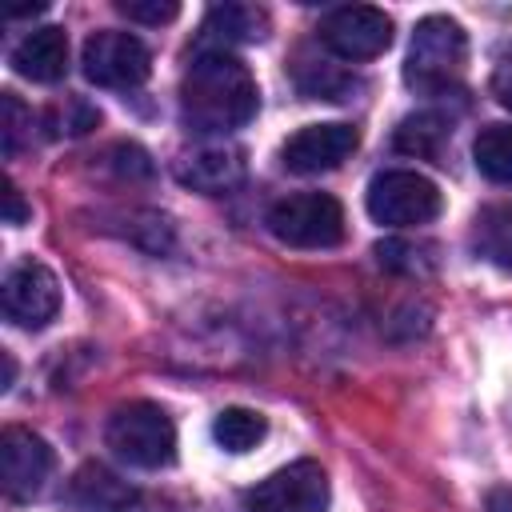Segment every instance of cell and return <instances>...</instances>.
<instances>
[{"label": "cell", "mask_w": 512, "mask_h": 512, "mask_svg": "<svg viewBox=\"0 0 512 512\" xmlns=\"http://www.w3.org/2000/svg\"><path fill=\"white\" fill-rule=\"evenodd\" d=\"M260 92L240 56L200 48L180 80V120L192 132H232L256 116Z\"/></svg>", "instance_id": "obj_1"}, {"label": "cell", "mask_w": 512, "mask_h": 512, "mask_svg": "<svg viewBox=\"0 0 512 512\" xmlns=\"http://www.w3.org/2000/svg\"><path fill=\"white\" fill-rule=\"evenodd\" d=\"M468 64V36L452 16H424L412 32L408 60H404V84L420 96H448L460 88Z\"/></svg>", "instance_id": "obj_2"}, {"label": "cell", "mask_w": 512, "mask_h": 512, "mask_svg": "<svg viewBox=\"0 0 512 512\" xmlns=\"http://www.w3.org/2000/svg\"><path fill=\"white\" fill-rule=\"evenodd\" d=\"M108 448L132 468H168L176 460V428L152 400H128L108 416Z\"/></svg>", "instance_id": "obj_3"}, {"label": "cell", "mask_w": 512, "mask_h": 512, "mask_svg": "<svg viewBox=\"0 0 512 512\" xmlns=\"http://www.w3.org/2000/svg\"><path fill=\"white\" fill-rule=\"evenodd\" d=\"M268 232L288 248H332L344 240V208L328 192H292L280 196L268 216Z\"/></svg>", "instance_id": "obj_4"}, {"label": "cell", "mask_w": 512, "mask_h": 512, "mask_svg": "<svg viewBox=\"0 0 512 512\" xmlns=\"http://www.w3.org/2000/svg\"><path fill=\"white\" fill-rule=\"evenodd\" d=\"M368 216L376 224H388V228H416V224H428L440 216V188L424 176V172H412V168H388V172H376L372 184H368Z\"/></svg>", "instance_id": "obj_5"}, {"label": "cell", "mask_w": 512, "mask_h": 512, "mask_svg": "<svg viewBox=\"0 0 512 512\" xmlns=\"http://www.w3.org/2000/svg\"><path fill=\"white\" fill-rule=\"evenodd\" d=\"M80 68L84 76L96 84V88H136L148 80V68H152V56L144 48L140 36L132 32H116V28H100L84 40V52H80Z\"/></svg>", "instance_id": "obj_6"}, {"label": "cell", "mask_w": 512, "mask_h": 512, "mask_svg": "<svg viewBox=\"0 0 512 512\" xmlns=\"http://www.w3.org/2000/svg\"><path fill=\"white\" fill-rule=\"evenodd\" d=\"M244 512H328V472L316 460L276 468L244 492Z\"/></svg>", "instance_id": "obj_7"}, {"label": "cell", "mask_w": 512, "mask_h": 512, "mask_svg": "<svg viewBox=\"0 0 512 512\" xmlns=\"http://www.w3.org/2000/svg\"><path fill=\"white\" fill-rule=\"evenodd\" d=\"M320 44L340 60H372L392 44V20L372 4H344L320 20Z\"/></svg>", "instance_id": "obj_8"}, {"label": "cell", "mask_w": 512, "mask_h": 512, "mask_svg": "<svg viewBox=\"0 0 512 512\" xmlns=\"http://www.w3.org/2000/svg\"><path fill=\"white\" fill-rule=\"evenodd\" d=\"M360 144L356 124L344 120H328V124H304L300 132H292L280 148V160L288 172L300 176H316V172H332L340 168Z\"/></svg>", "instance_id": "obj_9"}, {"label": "cell", "mask_w": 512, "mask_h": 512, "mask_svg": "<svg viewBox=\"0 0 512 512\" xmlns=\"http://www.w3.org/2000/svg\"><path fill=\"white\" fill-rule=\"evenodd\" d=\"M52 476V448L32 428L8 424L0 432V480L8 500H32L40 496L44 480Z\"/></svg>", "instance_id": "obj_10"}, {"label": "cell", "mask_w": 512, "mask_h": 512, "mask_svg": "<svg viewBox=\"0 0 512 512\" xmlns=\"http://www.w3.org/2000/svg\"><path fill=\"white\" fill-rule=\"evenodd\" d=\"M0 304L16 328H44L60 312V284L44 264L24 260L4 276Z\"/></svg>", "instance_id": "obj_11"}, {"label": "cell", "mask_w": 512, "mask_h": 512, "mask_svg": "<svg viewBox=\"0 0 512 512\" xmlns=\"http://www.w3.org/2000/svg\"><path fill=\"white\" fill-rule=\"evenodd\" d=\"M180 184L204 192V196H220L232 184H240L244 176V152L236 144H212V148H196L188 156H180L176 164Z\"/></svg>", "instance_id": "obj_12"}, {"label": "cell", "mask_w": 512, "mask_h": 512, "mask_svg": "<svg viewBox=\"0 0 512 512\" xmlns=\"http://www.w3.org/2000/svg\"><path fill=\"white\" fill-rule=\"evenodd\" d=\"M68 504L76 512H128L136 504V488L104 464H80L68 480Z\"/></svg>", "instance_id": "obj_13"}, {"label": "cell", "mask_w": 512, "mask_h": 512, "mask_svg": "<svg viewBox=\"0 0 512 512\" xmlns=\"http://www.w3.org/2000/svg\"><path fill=\"white\" fill-rule=\"evenodd\" d=\"M12 68L24 80L36 84H52L68 72V36L64 28H32L16 48H12Z\"/></svg>", "instance_id": "obj_14"}, {"label": "cell", "mask_w": 512, "mask_h": 512, "mask_svg": "<svg viewBox=\"0 0 512 512\" xmlns=\"http://www.w3.org/2000/svg\"><path fill=\"white\" fill-rule=\"evenodd\" d=\"M268 36V12L256 4H216L204 16L200 48H228V44H252Z\"/></svg>", "instance_id": "obj_15"}, {"label": "cell", "mask_w": 512, "mask_h": 512, "mask_svg": "<svg viewBox=\"0 0 512 512\" xmlns=\"http://www.w3.org/2000/svg\"><path fill=\"white\" fill-rule=\"evenodd\" d=\"M472 160L492 184H512V124H484L472 144Z\"/></svg>", "instance_id": "obj_16"}, {"label": "cell", "mask_w": 512, "mask_h": 512, "mask_svg": "<svg viewBox=\"0 0 512 512\" xmlns=\"http://www.w3.org/2000/svg\"><path fill=\"white\" fill-rule=\"evenodd\" d=\"M264 432H268V420H264L260 412H252V408H224V412L212 420V436H216V444L228 448V452H248V448H256V444L264 440Z\"/></svg>", "instance_id": "obj_17"}, {"label": "cell", "mask_w": 512, "mask_h": 512, "mask_svg": "<svg viewBox=\"0 0 512 512\" xmlns=\"http://www.w3.org/2000/svg\"><path fill=\"white\" fill-rule=\"evenodd\" d=\"M476 244L488 260L512 268V204H496L484 208L476 220Z\"/></svg>", "instance_id": "obj_18"}, {"label": "cell", "mask_w": 512, "mask_h": 512, "mask_svg": "<svg viewBox=\"0 0 512 512\" xmlns=\"http://www.w3.org/2000/svg\"><path fill=\"white\" fill-rule=\"evenodd\" d=\"M444 136H448L444 120H436V116H408L400 124V132H396V148L412 152V156H436Z\"/></svg>", "instance_id": "obj_19"}, {"label": "cell", "mask_w": 512, "mask_h": 512, "mask_svg": "<svg viewBox=\"0 0 512 512\" xmlns=\"http://www.w3.org/2000/svg\"><path fill=\"white\" fill-rule=\"evenodd\" d=\"M300 88L308 96H324V100H348V92L356 88L352 76L336 72V68H316V76H300Z\"/></svg>", "instance_id": "obj_20"}, {"label": "cell", "mask_w": 512, "mask_h": 512, "mask_svg": "<svg viewBox=\"0 0 512 512\" xmlns=\"http://www.w3.org/2000/svg\"><path fill=\"white\" fill-rule=\"evenodd\" d=\"M116 8L128 20H136V24H168V20L180 16V4L176 0H120Z\"/></svg>", "instance_id": "obj_21"}, {"label": "cell", "mask_w": 512, "mask_h": 512, "mask_svg": "<svg viewBox=\"0 0 512 512\" xmlns=\"http://www.w3.org/2000/svg\"><path fill=\"white\" fill-rule=\"evenodd\" d=\"M0 132H4V152L12 156L16 148H20V132H24V124H32V112L12 96V92H4L0 96Z\"/></svg>", "instance_id": "obj_22"}, {"label": "cell", "mask_w": 512, "mask_h": 512, "mask_svg": "<svg viewBox=\"0 0 512 512\" xmlns=\"http://www.w3.org/2000/svg\"><path fill=\"white\" fill-rule=\"evenodd\" d=\"M24 220H28V208L20 200V188L8 180L4 184V224H24Z\"/></svg>", "instance_id": "obj_23"}, {"label": "cell", "mask_w": 512, "mask_h": 512, "mask_svg": "<svg viewBox=\"0 0 512 512\" xmlns=\"http://www.w3.org/2000/svg\"><path fill=\"white\" fill-rule=\"evenodd\" d=\"M496 100L512 112V64H504V68L496 72Z\"/></svg>", "instance_id": "obj_24"}, {"label": "cell", "mask_w": 512, "mask_h": 512, "mask_svg": "<svg viewBox=\"0 0 512 512\" xmlns=\"http://www.w3.org/2000/svg\"><path fill=\"white\" fill-rule=\"evenodd\" d=\"M484 508L488 512H512V488H492L484 496Z\"/></svg>", "instance_id": "obj_25"}]
</instances>
